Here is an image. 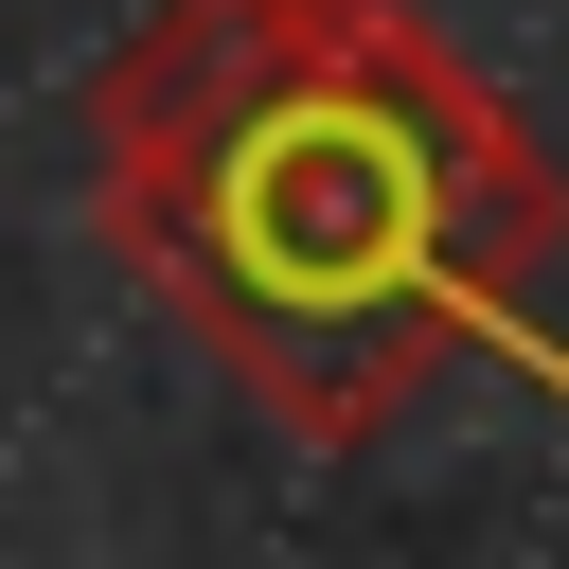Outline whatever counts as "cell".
I'll return each mask as SVG.
<instances>
[{"instance_id": "6da1fadb", "label": "cell", "mask_w": 569, "mask_h": 569, "mask_svg": "<svg viewBox=\"0 0 569 569\" xmlns=\"http://www.w3.org/2000/svg\"><path fill=\"white\" fill-rule=\"evenodd\" d=\"M89 213L142 302L302 445H373L462 356H551L569 178L409 0H160L89 71Z\"/></svg>"}]
</instances>
